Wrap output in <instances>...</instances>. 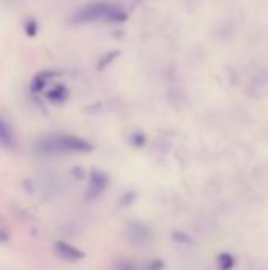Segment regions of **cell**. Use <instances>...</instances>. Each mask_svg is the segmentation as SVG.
Instances as JSON below:
<instances>
[{"mask_svg":"<svg viewBox=\"0 0 268 270\" xmlns=\"http://www.w3.org/2000/svg\"><path fill=\"white\" fill-rule=\"evenodd\" d=\"M11 142H13V131L10 128V125L0 117V144L10 146Z\"/></svg>","mask_w":268,"mask_h":270,"instance_id":"1","label":"cell"}]
</instances>
